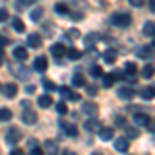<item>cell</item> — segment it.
<instances>
[{"label": "cell", "mask_w": 155, "mask_h": 155, "mask_svg": "<svg viewBox=\"0 0 155 155\" xmlns=\"http://www.w3.org/2000/svg\"><path fill=\"white\" fill-rule=\"evenodd\" d=\"M112 23L116 25V27H128L132 23V17L128 12H114L112 15Z\"/></svg>", "instance_id": "1"}, {"label": "cell", "mask_w": 155, "mask_h": 155, "mask_svg": "<svg viewBox=\"0 0 155 155\" xmlns=\"http://www.w3.org/2000/svg\"><path fill=\"white\" fill-rule=\"evenodd\" d=\"M21 106H23V116H21L23 122L25 124H35L37 122V114L33 112V110H29V101H23Z\"/></svg>", "instance_id": "2"}, {"label": "cell", "mask_w": 155, "mask_h": 155, "mask_svg": "<svg viewBox=\"0 0 155 155\" xmlns=\"http://www.w3.org/2000/svg\"><path fill=\"white\" fill-rule=\"evenodd\" d=\"M19 141H21V130L15 128V126H11V128L6 130V143L8 145H17Z\"/></svg>", "instance_id": "3"}, {"label": "cell", "mask_w": 155, "mask_h": 155, "mask_svg": "<svg viewBox=\"0 0 155 155\" xmlns=\"http://www.w3.org/2000/svg\"><path fill=\"white\" fill-rule=\"evenodd\" d=\"M56 91H60V95H62V99H72V101H79L81 97L77 95L74 91H71L68 87H60V89H56Z\"/></svg>", "instance_id": "4"}, {"label": "cell", "mask_w": 155, "mask_h": 155, "mask_svg": "<svg viewBox=\"0 0 155 155\" xmlns=\"http://www.w3.org/2000/svg\"><path fill=\"white\" fill-rule=\"evenodd\" d=\"M33 68H35L37 72H44L48 68V58H46V56H37V58L33 60Z\"/></svg>", "instance_id": "5"}, {"label": "cell", "mask_w": 155, "mask_h": 155, "mask_svg": "<svg viewBox=\"0 0 155 155\" xmlns=\"http://www.w3.org/2000/svg\"><path fill=\"white\" fill-rule=\"evenodd\" d=\"M29 72H31V71H29L27 66H23V64H15V66H12V74H17L19 79H27Z\"/></svg>", "instance_id": "6"}, {"label": "cell", "mask_w": 155, "mask_h": 155, "mask_svg": "<svg viewBox=\"0 0 155 155\" xmlns=\"http://www.w3.org/2000/svg\"><path fill=\"white\" fill-rule=\"evenodd\" d=\"M81 112L87 114V116H95L97 114V106L93 104V101H85V104H81Z\"/></svg>", "instance_id": "7"}, {"label": "cell", "mask_w": 155, "mask_h": 155, "mask_svg": "<svg viewBox=\"0 0 155 155\" xmlns=\"http://www.w3.org/2000/svg\"><path fill=\"white\" fill-rule=\"evenodd\" d=\"M114 149L120 151V153H124V151L128 149V139H126V137H122V139H116V137H114Z\"/></svg>", "instance_id": "8"}, {"label": "cell", "mask_w": 155, "mask_h": 155, "mask_svg": "<svg viewBox=\"0 0 155 155\" xmlns=\"http://www.w3.org/2000/svg\"><path fill=\"white\" fill-rule=\"evenodd\" d=\"M137 56H139V58H151V56H153V44H149V46H143V48H139L137 50Z\"/></svg>", "instance_id": "9"}, {"label": "cell", "mask_w": 155, "mask_h": 155, "mask_svg": "<svg viewBox=\"0 0 155 155\" xmlns=\"http://www.w3.org/2000/svg\"><path fill=\"white\" fill-rule=\"evenodd\" d=\"M132 120H134L139 126H149V124L153 122V120H151V116H147V114H141V112H139V114H134V118H132Z\"/></svg>", "instance_id": "10"}, {"label": "cell", "mask_w": 155, "mask_h": 155, "mask_svg": "<svg viewBox=\"0 0 155 155\" xmlns=\"http://www.w3.org/2000/svg\"><path fill=\"white\" fill-rule=\"evenodd\" d=\"M118 97H122V99H126V101H130L132 97H134V89H130V87H120L118 89Z\"/></svg>", "instance_id": "11"}, {"label": "cell", "mask_w": 155, "mask_h": 155, "mask_svg": "<svg viewBox=\"0 0 155 155\" xmlns=\"http://www.w3.org/2000/svg\"><path fill=\"white\" fill-rule=\"evenodd\" d=\"M41 151H44V153H48V155H58V145L54 143V141H46Z\"/></svg>", "instance_id": "12"}, {"label": "cell", "mask_w": 155, "mask_h": 155, "mask_svg": "<svg viewBox=\"0 0 155 155\" xmlns=\"http://www.w3.org/2000/svg\"><path fill=\"white\" fill-rule=\"evenodd\" d=\"M27 46L29 48H39L41 46V35L39 33H31V35L27 37Z\"/></svg>", "instance_id": "13"}, {"label": "cell", "mask_w": 155, "mask_h": 155, "mask_svg": "<svg viewBox=\"0 0 155 155\" xmlns=\"http://www.w3.org/2000/svg\"><path fill=\"white\" fill-rule=\"evenodd\" d=\"M37 104H39L41 107H46V110H48V107L54 106V99H52V95H50V93H46V95H39Z\"/></svg>", "instance_id": "14"}, {"label": "cell", "mask_w": 155, "mask_h": 155, "mask_svg": "<svg viewBox=\"0 0 155 155\" xmlns=\"http://www.w3.org/2000/svg\"><path fill=\"white\" fill-rule=\"evenodd\" d=\"M19 93V87L15 83H8V85H4V95L8 97V99H12V97Z\"/></svg>", "instance_id": "15"}, {"label": "cell", "mask_w": 155, "mask_h": 155, "mask_svg": "<svg viewBox=\"0 0 155 155\" xmlns=\"http://www.w3.org/2000/svg\"><path fill=\"white\" fill-rule=\"evenodd\" d=\"M116 60H118L116 50H106V52H104V62H107V64H114Z\"/></svg>", "instance_id": "16"}, {"label": "cell", "mask_w": 155, "mask_h": 155, "mask_svg": "<svg viewBox=\"0 0 155 155\" xmlns=\"http://www.w3.org/2000/svg\"><path fill=\"white\" fill-rule=\"evenodd\" d=\"M99 139L101 141H112L114 139V128H99Z\"/></svg>", "instance_id": "17"}, {"label": "cell", "mask_w": 155, "mask_h": 155, "mask_svg": "<svg viewBox=\"0 0 155 155\" xmlns=\"http://www.w3.org/2000/svg\"><path fill=\"white\" fill-rule=\"evenodd\" d=\"M60 126L64 128V132H66L68 137H77V134H79V128H77L74 124H64V122H60Z\"/></svg>", "instance_id": "18"}, {"label": "cell", "mask_w": 155, "mask_h": 155, "mask_svg": "<svg viewBox=\"0 0 155 155\" xmlns=\"http://www.w3.org/2000/svg\"><path fill=\"white\" fill-rule=\"evenodd\" d=\"M85 128H87V130L89 132H97L99 130V128H101V124H99V122H97V120H87V122H85Z\"/></svg>", "instance_id": "19"}, {"label": "cell", "mask_w": 155, "mask_h": 155, "mask_svg": "<svg viewBox=\"0 0 155 155\" xmlns=\"http://www.w3.org/2000/svg\"><path fill=\"white\" fill-rule=\"evenodd\" d=\"M12 56L19 60V62H23V60H27V48H15V52H12Z\"/></svg>", "instance_id": "20"}, {"label": "cell", "mask_w": 155, "mask_h": 155, "mask_svg": "<svg viewBox=\"0 0 155 155\" xmlns=\"http://www.w3.org/2000/svg\"><path fill=\"white\" fill-rule=\"evenodd\" d=\"M143 33H145V35H149V37L155 35V23H153V21H147V23L143 25Z\"/></svg>", "instance_id": "21"}, {"label": "cell", "mask_w": 155, "mask_h": 155, "mask_svg": "<svg viewBox=\"0 0 155 155\" xmlns=\"http://www.w3.org/2000/svg\"><path fill=\"white\" fill-rule=\"evenodd\" d=\"M72 83H74V87H83V85H85V77L81 74V71H74V77H72Z\"/></svg>", "instance_id": "22"}, {"label": "cell", "mask_w": 155, "mask_h": 155, "mask_svg": "<svg viewBox=\"0 0 155 155\" xmlns=\"http://www.w3.org/2000/svg\"><path fill=\"white\" fill-rule=\"evenodd\" d=\"M12 118V112L8 107H0V122H8Z\"/></svg>", "instance_id": "23"}, {"label": "cell", "mask_w": 155, "mask_h": 155, "mask_svg": "<svg viewBox=\"0 0 155 155\" xmlns=\"http://www.w3.org/2000/svg\"><path fill=\"white\" fill-rule=\"evenodd\" d=\"M41 17H44V8H41V6H35V8L31 11V21H35V23H37Z\"/></svg>", "instance_id": "24"}, {"label": "cell", "mask_w": 155, "mask_h": 155, "mask_svg": "<svg viewBox=\"0 0 155 155\" xmlns=\"http://www.w3.org/2000/svg\"><path fill=\"white\" fill-rule=\"evenodd\" d=\"M12 29H15L17 33H23L25 31V23L21 21V19H12Z\"/></svg>", "instance_id": "25"}, {"label": "cell", "mask_w": 155, "mask_h": 155, "mask_svg": "<svg viewBox=\"0 0 155 155\" xmlns=\"http://www.w3.org/2000/svg\"><path fill=\"white\" fill-rule=\"evenodd\" d=\"M139 95L143 97V99H153V87H145V89H141Z\"/></svg>", "instance_id": "26"}, {"label": "cell", "mask_w": 155, "mask_h": 155, "mask_svg": "<svg viewBox=\"0 0 155 155\" xmlns=\"http://www.w3.org/2000/svg\"><path fill=\"white\" fill-rule=\"evenodd\" d=\"M124 128H126V139H128V141L139 137V128H134V126H124Z\"/></svg>", "instance_id": "27"}, {"label": "cell", "mask_w": 155, "mask_h": 155, "mask_svg": "<svg viewBox=\"0 0 155 155\" xmlns=\"http://www.w3.org/2000/svg\"><path fill=\"white\" fill-rule=\"evenodd\" d=\"M50 52H52V56H62V54H64V46H62V44H54V46L50 48Z\"/></svg>", "instance_id": "28"}, {"label": "cell", "mask_w": 155, "mask_h": 155, "mask_svg": "<svg viewBox=\"0 0 155 155\" xmlns=\"http://www.w3.org/2000/svg\"><path fill=\"white\" fill-rule=\"evenodd\" d=\"M41 85H44V89H46L48 93H52V91H56V89H58V87L54 85V81H50V79H44V81H41Z\"/></svg>", "instance_id": "29"}, {"label": "cell", "mask_w": 155, "mask_h": 155, "mask_svg": "<svg viewBox=\"0 0 155 155\" xmlns=\"http://www.w3.org/2000/svg\"><path fill=\"white\" fill-rule=\"evenodd\" d=\"M97 39H99V37H97L95 33H87V35H85V46H87V48H91Z\"/></svg>", "instance_id": "30"}, {"label": "cell", "mask_w": 155, "mask_h": 155, "mask_svg": "<svg viewBox=\"0 0 155 155\" xmlns=\"http://www.w3.org/2000/svg\"><path fill=\"white\" fill-rule=\"evenodd\" d=\"M54 11L58 12V15H68V6H66V4H64V2H58V4H56V6H54Z\"/></svg>", "instance_id": "31"}, {"label": "cell", "mask_w": 155, "mask_h": 155, "mask_svg": "<svg viewBox=\"0 0 155 155\" xmlns=\"http://www.w3.org/2000/svg\"><path fill=\"white\" fill-rule=\"evenodd\" d=\"M124 72H126L128 77H134V72H137V64H134V62H126V66H124Z\"/></svg>", "instance_id": "32"}, {"label": "cell", "mask_w": 155, "mask_h": 155, "mask_svg": "<svg viewBox=\"0 0 155 155\" xmlns=\"http://www.w3.org/2000/svg\"><path fill=\"white\" fill-rule=\"evenodd\" d=\"M141 74H143L145 79H151V77H153V64H147L143 71H141Z\"/></svg>", "instance_id": "33"}, {"label": "cell", "mask_w": 155, "mask_h": 155, "mask_svg": "<svg viewBox=\"0 0 155 155\" xmlns=\"http://www.w3.org/2000/svg\"><path fill=\"white\" fill-rule=\"evenodd\" d=\"M66 54H68V58H71V60H79V58H81V52H79L77 48H71Z\"/></svg>", "instance_id": "34"}, {"label": "cell", "mask_w": 155, "mask_h": 155, "mask_svg": "<svg viewBox=\"0 0 155 155\" xmlns=\"http://www.w3.org/2000/svg\"><path fill=\"white\" fill-rule=\"evenodd\" d=\"M54 106H56V110H58V114H66V112H68V107H66V101H64V99H62L60 104H54Z\"/></svg>", "instance_id": "35"}, {"label": "cell", "mask_w": 155, "mask_h": 155, "mask_svg": "<svg viewBox=\"0 0 155 155\" xmlns=\"http://www.w3.org/2000/svg\"><path fill=\"white\" fill-rule=\"evenodd\" d=\"M91 77H104V71H101V68H99V66H91Z\"/></svg>", "instance_id": "36"}, {"label": "cell", "mask_w": 155, "mask_h": 155, "mask_svg": "<svg viewBox=\"0 0 155 155\" xmlns=\"http://www.w3.org/2000/svg\"><path fill=\"white\" fill-rule=\"evenodd\" d=\"M114 122H116V126H120V128H124V126H126V120H124V116H116V118H114Z\"/></svg>", "instance_id": "37"}, {"label": "cell", "mask_w": 155, "mask_h": 155, "mask_svg": "<svg viewBox=\"0 0 155 155\" xmlns=\"http://www.w3.org/2000/svg\"><path fill=\"white\" fill-rule=\"evenodd\" d=\"M104 85H106V87H112V85H114V77H112V74H104Z\"/></svg>", "instance_id": "38"}, {"label": "cell", "mask_w": 155, "mask_h": 155, "mask_svg": "<svg viewBox=\"0 0 155 155\" xmlns=\"http://www.w3.org/2000/svg\"><path fill=\"white\" fill-rule=\"evenodd\" d=\"M85 89H87V95H91V97H93V95L97 93V87H93V85H87Z\"/></svg>", "instance_id": "39"}, {"label": "cell", "mask_w": 155, "mask_h": 155, "mask_svg": "<svg viewBox=\"0 0 155 155\" xmlns=\"http://www.w3.org/2000/svg\"><path fill=\"white\" fill-rule=\"evenodd\" d=\"M29 153H31V155H44V151H41L39 147H31V149H29Z\"/></svg>", "instance_id": "40"}, {"label": "cell", "mask_w": 155, "mask_h": 155, "mask_svg": "<svg viewBox=\"0 0 155 155\" xmlns=\"http://www.w3.org/2000/svg\"><path fill=\"white\" fill-rule=\"evenodd\" d=\"M130 2V6H143L145 4V0H128Z\"/></svg>", "instance_id": "41"}, {"label": "cell", "mask_w": 155, "mask_h": 155, "mask_svg": "<svg viewBox=\"0 0 155 155\" xmlns=\"http://www.w3.org/2000/svg\"><path fill=\"white\" fill-rule=\"evenodd\" d=\"M6 19H8V12L4 8H0V21H6Z\"/></svg>", "instance_id": "42"}, {"label": "cell", "mask_w": 155, "mask_h": 155, "mask_svg": "<svg viewBox=\"0 0 155 155\" xmlns=\"http://www.w3.org/2000/svg\"><path fill=\"white\" fill-rule=\"evenodd\" d=\"M33 91H35V87H33V85H27V87H25V93H27V95H31Z\"/></svg>", "instance_id": "43"}, {"label": "cell", "mask_w": 155, "mask_h": 155, "mask_svg": "<svg viewBox=\"0 0 155 155\" xmlns=\"http://www.w3.org/2000/svg\"><path fill=\"white\" fill-rule=\"evenodd\" d=\"M68 35H71V37H81V33H79L77 29H71V31H68Z\"/></svg>", "instance_id": "44"}, {"label": "cell", "mask_w": 155, "mask_h": 155, "mask_svg": "<svg viewBox=\"0 0 155 155\" xmlns=\"http://www.w3.org/2000/svg\"><path fill=\"white\" fill-rule=\"evenodd\" d=\"M6 44H8V39H6L4 35H0V48H2V46H6Z\"/></svg>", "instance_id": "45"}, {"label": "cell", "mask_w": 155, "mask_h": 155, "mask_svg": "<svg viewBox=\"0 0 155 155\" xmlns=\"http://www.w3.org/2000/svg\"><path fill=\"white\" fill-rule=\"evenodd\" d=\"M11 155H25V153L21 151V149H12V151H11Z\"/></svg>", "instance_id": "46"}, {"label": "cell", "mask_w": 155, "mask_h": 155, "mask_svg": "<svg viewBox=\"0 0 155 155\" xmlns=\"http://www.w3.org/2000/svg\"><path fill=\"white\" fill-rule=\"evenodd\" d=\"M31 147H37V141H35V139H29V149H31Z\"/></svg>", "instance_id": "47"}, {"label": "cell", "mask_w": 155, "mask_h": 155, "mask_svg": "<svg viewBox=\"0 0 155 155\" xmlns=\"http://www.w3.org/2000/svg\"><path fill=\"white\" fill-rule=\"evenodd\" d=\"M149 11H155V0H149Z\"/></svg>", "instance_id": "48"}, {"label": "cell", "mask_w": 155, "mask_h": 155, "mask_svg": "<svg viewBox=\"0 0 155 155\" xmlns=\"http://www.w3.org/2000/svg\"><path fill=\"white\" fill-rule=\"evenodd\" d=\"M62 155H77L74 151H71V149H66V151H62Z\"/></svg>", "instance_id": "49"}, {"label": "cell", "mask_w": 155, "mask_h": 155, "mask_svg": "<svg viewBox=\"0 0 155 155\" xmlns=\"http://www.w3.org/2000/svg\"><path fill=\"white\" fill-rule=\"evenodd\" d=\"M2 60H4V52H2V48H0V64H2Z\"/></svg>", "instance_id": "50"}, {"label": "cell", "mask_w": 155, "mask_h": 155, "mask_svg": "<svg viewBox=\"0 0 155 155\" xmlns=\"http://www.w3.org/2000/svg\"><path fill=\"white\" fill-rule=\"evenodd\" d=\"M23 4H27V2H37V0H21Z\"/></svg>", "instance_id": "51"}, {"label": "cell", "mask_w": 155, "mask_h": 155, "mask_svg": "<svg viewBox=\"0 0 155 155\" xmlns=\"http://www.w3.org/2000/svg\"><path fill=\"white\" fill-rule=\"evenodd\" d=\"M93 155H101V153H93Z\"/></svg>", "instance_id": "52"}, {"label": "cell", "mask_w": 155, "mask_h": 155, "mask_svg": "<svg viewBox=\"0 0 155 155\" xmlns=\"http://www.w3.org/2000/svg\"><path fill=\"white\" fill-rule=\"evenodd\" d=\"M0 89H2V87H0Z\"/></svg>", "instance_id": "53"}]
</instances>
